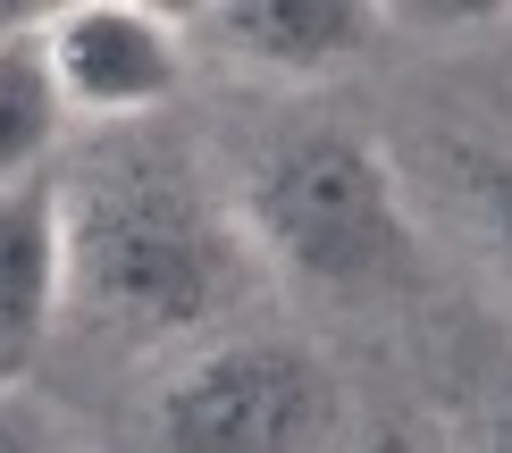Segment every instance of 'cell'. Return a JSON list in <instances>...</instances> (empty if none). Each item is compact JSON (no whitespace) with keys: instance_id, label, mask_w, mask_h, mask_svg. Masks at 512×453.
<instances>
[{"instance_id":"6da1fadb","label":"cell","mask_w":512,"mask_h":453,"mask_svg":"<svg viewBox=\"0 0 512 453\" xmlns=\"http://www.w3.org/2000/svg\"><path fill=\"white\" fill-rule=\"evenodd\" d=\"M59 219H68V311L126 344L219 328L261 269L227 193H210L202 168L152 135L84 151L59 177Z\"/></svg>"},{"instance_id":"7a4b0ae2","label":"cell","mask_w":512,"mask_h":453,"mask_svg":"<svg viewBox=\"0 0 512 453\" xmlns=\"http://www.w3.org/2000/svg\"><path fill=\"white\" fill-rule=\"evenodd\" d=\"M227 210L269 277L328 302H378L420 269L412 193L361 126H294L261 143Z\"/></svg>"},{"instance_id":"3957f363","label":"cell","mask_w":512,"mask_h":453,"mask_svg":"<svg viewBox=\"0 0 512 453\" xmlns=\"http://www.w3.org/2000/svg\"><path fill=\"white\" fill-rule=\"evenodd\" d=\"M152 453H345V378L303 336H202L143 403Z\"/></svg>"},{"instance_id":"277c9868","label":"cell","mask_w":512,"mask_h":453,"mask_svg":"<svg viewBox=\"0 0 512 453\" xmlns=\"http://www.w3.org/2000/svg\"><path fill=\"white\" fill-rule=\"evenodd\" d=\"M42 51L68 93V118L84 126H135L177 101L194 42L177 9H126V0H84V9L42 17Z\"/></svg>"},{"instance_id":"5b68a950","label":"cell","mask_w":512,"mask_h":453,"mask_svg":"<svg viewBox=\"0 0 512 453\" xmlns=\"http://www.w3.org/2000/svg\"><path fill=\"white\" fill-rule=\"evenodd\" d=\"M185 42L252 84H328L361 68L387 34L378 0H219V9H177Z\"/></svg>"},{"instance_id":"8992f818","label":"cell","mask_w":512,"mask_h":453,"mask_svg":"<svg viewBox=\"0 0 512 453\" xmlns=\"http://www.w3.org/2000/svg\"><path fill=\"white\" fill-rule=\"evenodd\" d=\"M68 311V219L59 177L0 193V386H26Z\"/></svg>"},{"instance_id":"52a82bcc","label":"cell","mask_w":512,"mask_h":453,"mask_svg":"<svg viewBox=\"0 0 512 453\" xmlns=\"http://www.w3.org/2000/svg\"><path fill=\"white\" fill-rule=\"evenodd\" d=\"M68 93L42 51V17H0V193L42 185L68 143Z\"/></svg>"},{"instance_id":"ba28073f","label":"cell","mask_w":512,"mask_h":453,"mask_svg":"<svg viewBox=\"0 0 512 453\" xmlns=\"http://www.w3.org/2000/svg\"><path fill=\"white\" fill-rule=\"evenodd\" d=\"M445 177H454V202L479 235L487 269L512 286V143H445Z\"/></svg>"},{"instance_id":"9c48e42d","label":"cell","mask_w":512,"mask_h":453,"mask_svg":"<svg viewBox=\"0 0 512 453\" xmlns=\"http://www.w3.org/2000/svg\"><path fill=\"white\" fill-rule=\"evenodd\" d=\"M0 453H93V437L34 386H0Z\"/></svg>"},{"instance_id":"30bf717a","label":"cell","mask_w":512,"mask_h":453,"mask_svg":"<svg viewBox=\"0 0 512 453\" xmlns=\"http://www.w3.org/2000/svg\"><path fill=\"white\" fill-rule=\"evenodd\" d=\"M471 453H512V386H496V395H487V412H479V437H471Z\"/></svg>"},{"instance_id":"8fae6325","label":"cell","mask_w":512,"mask_h":453,"mask_svg":"<svg viewBox=\"0 0 512 453\" xmlns=\"http://www.w3.org/2000/svg\"><path fill=\"white\" fill-rule=\"evenodd\" d=\"M353 453H437V445H420L412 428H370V437H361Z\"/></svg>"}]
</instances>
